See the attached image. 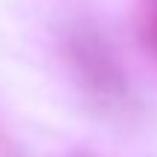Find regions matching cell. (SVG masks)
Returning <instances> with one entry per match:
<instances>
[{"mask_svg":"<svg viewBox=\"0 0 157 157\" xmlns=\"http://www.w3.org/2000/svg\"><path fill=\"white\" fill-rule=\"evenodd\" d=\"M67 58H70V67H73L78 84L93 99L111 105V102H119L128 93L122 64H119L117 52L111 50V44L99 32L76 29L67 38Z\"/></svg>","mask_w":157,"mask_h":157,"instance_id":"obj_1","label":"cell"},{"mask_svg":"<svg viewBox=\"0 0 157 157\" xmlns=\"http://www.w3.org/2000/svg\"><path fill=\"white\" fill-rule=\"evenodd\" d=\"M134 38L146 56L157 61V0H137L134 6Z\"/></svg>","mask_w":157,"mask_h":157,"instance_id":"obj_2","label":"cell"}]
</instances>
